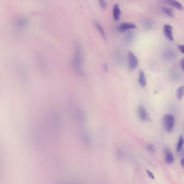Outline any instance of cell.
Returning <instances> with one entry per match:
<instances>
[{"instance_id": "obj_17", "label": "cell", "mask_w": 184, "mask_h": 184, "mask_svg": "<svg viewBox=\"0 0 184 184\" xmlns=\"http://www.w3.org/2000/svg\"><path fill=\"white\" fill-rule=\"evenodd\" d=\"M162 11L165 14H166V15L168 16L169 17H173L174 15L173 9L171 8L164 7L162 8Z\"/></svg>"}, {"instance_id": "obj_10", "label": "cell", "mask_w": 184, "mask_h": 184, "mask_svg": "<svg viewBox=\"0 0 184 184\" xmlns=\"http://www.w3.org/2000/svg\"><path fill=\"white\" fill-rule=\"evenodd\" d=\"M122 14V11L119 8V5L118 3L115 4L113 7L112 9V14H113V18L115 21H118L120 20V15Z\"/></svg>"}, {"instance_id": "obj_4", "label": "cell", "mask_w": 184, "mask_h": 184, "mask_svg": "<svg viewBox=\"0 0 184 184\" xmlns=\"http://www.w3.org/2000/svg\"><path fill=\"white\" fill-rule=\"evenodd\" d=\"M128 64L129 67L131 70L135 69L139 64V61L137 57L131 51L128 52Z\"/></svg>"}, {"instance_id": "obj_16", "label": "cell", "mask_w": 184, "mask_h": 184, "mask_svg": "<svg viewBox=\"0 0 184 184\" xmlns=\"http://www.w3.org/2000/svg\"><path fill=\"white\" fill-rule=\"evenodd\" d=\"M28 24V21L26 17L24 16H21L18 20V25L21 28H25Z\"/></svg>"}, {"instance_id": "obj_21", "label": "cell", "mask_w": 184, "mask_h": 184, "mask_svg": "<svg viewBox=\"0 0 184 184\" xmlns=\"http://www.w3.org/2000/svg\"><path fill=\"white\" fill-rule=\"evenodd\" d=\"M178 49H179V50L180 51L182 54H184V44L179 45L178 46Z\"/></svg>"}, {"instance_id": "obj_20", "label": "cell", "mask_w": 184, "mask_h": 184, "mask_svg": "<svg viewBox=\"0 0 184 184\" xmlns=\"http://www.w3.org/2000/svg\"><path fill=\"white\" fill-rule=\"evenodd\" d=\"M146 173L148 174V176H149V177H150L151 179H154V174H153V173L152 172L150 171L149 170H146Z\"/></svg>"}, {"instance_id": "obj_9", "label": "cell", "mask_w": 184, "mask_h": 184, "mask_svg": "<svg viewBox=\"0 0 184 184\" xmlns=\"http://www.w3.org/2000/svg\"><path fill=\"white\" fill-rule=\"evenodd\" d=\"M164 2L171 5L172 7L176 8L180 11H183L184 10V7L182 5V3L177 1L176 0H163Z\"/></svg>"}, {"instance_id": "obj_11", "label": "cell", "mask_w": 184, "mask_h": 184, "mask_svg": "<svg viewBox=\"0 0 184 184\" xmlns=\"http://www.w3.org/2000/svg\"><path fill=\"white\" fill-rule=\"evenodd\" d=\"M138 81H139V84H140V86L142 87H145L147 84L145 73L142 70L139 72Z\"/></svg>"}, {"instance_id": "obj_18", "label": "cell", "mask_w": 184, "mask_h": 184, "mask_svg": "<svg viewBox=\"0 0 184 184\" xmlns=\"http://www.w3.org/2000/svg\"><path fill=\"white\" fill-rule=\"evenodd\" d=\"M145 148H146V149L148 152H149L151 153H153V154L156 153V146L153 144H151V143L150 144H148L145 146Z\"/></svg>"}, {"instance_id": "obj_22", "label": "cell", "mask_w": 184, "mask_h": 184, "mask_svg": "<svg viewBox=\"0 0 184 184\" xmlns=\"http://www.w3.org/2000/svg\"><path fill=\"white\" fill-rule=\"evenodd\" d=\"M180 66L182 67V69L184 71V58L181 60L180 61Z\"/></svg>"}, {"instance_id": "obj_13", "label": "cell", "mask_w": 184, "mask_h": 184, "mask_svg": "<svg viewBox=\"0 0 184 184\" xmlns=\"http://www.w3.org/2000/svg\"><path fill=\"white\" fill-rule=\"evenodd\" d=\"M95 26H96V29L99 32V33H100V35H101L102 38L104 39V40H106V33L105 31L104 30V28H103V26H101V24L100 23H99L98 22H95Z\"/></svg>"}, {"instance_id": "obj_1", "label": "cell", "mask_w": 184, "mask_h": 184, "mask_svg": "<svg viewBox=\"0 0 184 184\" xmlns=\"http://www.w3.org/2000/svg\"><path fill=\"white\" fill-rule=\"evenodd\" d=\"M72 66L76 73L78 75H84L83 56L81 47L78 43H76L74 48V53L72 60Z\"/></svg>"}, {"instance_id": "obj_7", "label": "cell", "mask_w": 184, "mask_h": 184, "mask_svg": "<svg viewBox=\"0 0 184 184\" xmlns=\"http://www.w3.org/2000/svg\"><path fill=\"white\" fill-rule=\"evenodd\" d=\"M137 26L132 23H123L119 25L118 30L120 32H124L129 30L136 28Z\"/></svg>"}, {"instance_id": "obj_12", "label": "cell", "mask_w": 184, "mask_h": 184, "mask_svg": "<svg viewBox=\"0 0 184 184\" xmlns=\"http://www.w3.org/2000/svg\"><path fill=\"white\" fill-rule=\"evenodd\" d=\"M80 136H81V138L82 140H83V142L85 143L86 145H89L90 144V142H91V138H90V134L89 133L88 131L84 130L83 131L81 134H80Z\"/></svg>"}, {"instance_id": "obj_19", "label": "cell", "mask_w": 184, "mask_h": 184, "mask_svg": "<svg viewBox=\"0 0 184 184\" xmlns=\"http://www.w3.org/2000/svg\"><path fill=\"white\" fill-rule=\"evenodd\" d=\"M99 3L101 9L105 10L107 8V3L105 0H99Z\"/></svg>"}, {"instance_id": "obj_23", "label": "cell", "mask_w": 184, "mask_h": 184, "mask_svg": "<svg viewBox=\"0 0 184 184\" xmlns=\"http://www.w3.org/2000/svg\"><path fill=\"white\" fill-rule=\"evenodd\" d=\"M180 164H181V165H182V167H184V157H182V159L181 161H180Z\"/></svg>"}, {"instance_id": "obj_2", "label": "cell", "mask_w": 184, "mask_h": 184, "mask_svg": "<svg viewBox=\"0 0 184 184\" xmlns=\"http://www.w3.org/2000/svg\"><path fill=\"white\" fill-rule=\"evenodd\" d=\"M163 124L164 130L167 133H171L175 124V118L172 114H166L163 118Z\"/></svg>"}, {"instance_id": "obj_15", "label": "cell", "mask_w": 184, "mask_h": 184, "mask_svg": "<svg viewBox=\"0 0 184 184\" xmlns=\"http://www.w3.org/2000/svg\"><path fill=\"white\" fill-rule=\"evenodd\" d=\"M184 144V136L182 135H181L179 137V140L177 144V146H176V150L179 152L182 151V149H183V146Z\"/></svg>"}, {"instance_id": "obj_3", "label": "cell", "mask_w": 184, "mask_h": 184, "mask_svg": "<svg viewBox=\"0 0 184 184\" xmlns=\"http://www.w3.org/2000/svg\"><path fill=\"white\" fill-rule=\"evenodd\" d=\"M73 115L77 122L83 124L86 121V115L83 109L80 107L76 106L73 108Z\"/></svg>"}, {"instance_id": "obj_6", "label": "cell", "mask_w": 184, "mask_h": 184, "mask_svg": "<svg viewBox=\"0 0 184 184\" xmlns=\"http://www.w3.org/2000/svg\"><path fill=\"white\" fill-rule=\"evenodd\" d=\"M164 33L166 38L169 41H173V27L170 24H165L164 26Z\"/></svg>"}, {"instance_id": "obj_14", "label": "cell", "mask_w": 184, "mask_h": 184, "mask_svg": "<svg viewBox=\"0 0 184 184\" xmlns=\"http://www.w3.org/2000/svg\"><path fill=\"white\" fill-rule=\"evenodd\" d=\"M176 97L178 100L182 101L184 97V86L178 87L176 90Z\"/></svg>"}, {"instance_id": "obj_5", "label": "cell", "mask_w": 184, "mask_h": 184, "mask_svg": "<svg viewBox=\"0 0 184 184\" xmlns=\"http://www.w3.org/2000/svg\"><path fill=\"white\" fill-rule=\"evenodd\" d=\"M138 115L141 120L144 122L150 121V118L144 107L140 105L138 108Z\"/></svg>"}, {"instance_id": "obj_8", "label": "cell", "mask_w": 184, "mask_h": 184, "mask_svg": "<svg viewBox=\"0 0 184 184\" xmlns=\"http://www.w3.org/2000/svg\"><path fill=\"white\" fill-rule=\"evenodd\" d=\"M164 152L165 156V160L166 163L168 164H172L173 163L174 158L170 149L168 148H165L164 150Z\"/></svg>"}]
</instances>
